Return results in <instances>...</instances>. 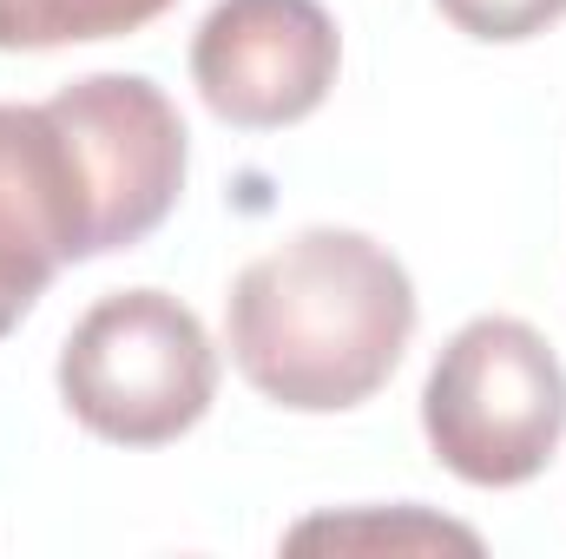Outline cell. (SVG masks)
Instances as JSON below:
<instances>
[{
	"instance_id": "1",
	"label": "cell",
	"mask_w": 566,
	"mask_h": 559,
	"mask_svg": "<svg viewBox=\"0 0 566 559\" xmlns=\"http://www.w3.org/2000/svg\"><path fill=\"white\" fill-rule=\"evenodd\" d=\"M416 336V283L389 244L310 224L251 257L224 296V349L238 376L290 415L363 409Z\"/></svg>"
},
{
	"instance_id": "2",
	"label": "cell",
	"mask_w": 566,
	"mask_h": 559,
	"mask_svg": "<svg viewBox=\"0 0 566 559\" xmlns=\"http://www.w3.org/2000/svg\"><path fill=\"white\" fill-rule=\"evenodd\" d=\"M60 402L113 447H165L218 402V342L165 289L99 296L60 342Z\"/></svg>"
},
{
	"instance_id": "3",
	"label": "cell",
	"mask_w": 566,
	"mask_h": 559,
	"mask_svg": "<svg viewBox=\"0 0 566 559\" xmlns=\"http://www.w3.org/2000/svg\"><path fill=\"white\" fill-rule=\"evenodd\" d=\"M422 434L468 487H527L566 441V369L521 316L461 323L422 382Z\"/></svg>"
},
{
	"instance_id": "4",
	"label": "cell",
	"mask_w": 566,
	"mask_h": 559,
	"mask_svg": "<svg viewBox=\"0 0 566 559\" xmlns=\"http://www.w3.org/2000/svg\"><path fill=\"white\" fill-rule=\"evenodd\" d=\"M46 113L66 133L80 191H86L93 257L145 244L171 218L185 191V165H191L185 119L165 99V86H151L145 73H86L60 86Z\"/></svg>"
},
{
	"instance_id": "5",
	"label": "cell",
	"mask_w": 566,
	"mask_h": 559,
	"mask_svg": "<svg viewBox=\"0 0 566 559\" xmlns=\"http://www.w3.org/2000/svg\"><path fill=\"white\" fill-rule=\"evenodd\" d=\"M343 66V33L323 0H218L191 33V86L238 133L310 119Z\"/></svg>"
},
{
	"instance_id": "6",
	"label": "cell",
	"mask_w": 566,
	"mask_h": 559,
	"mask_svg": "<svg viewBox=\"0 0 566 559\" xmlns=\"http://www.w3.org/2000/svg\"><path fill=\"white\" fill-rule=\"evenodd\" d=\"M86 191L46 106H0V342L66 264H86Z\"/></svg>"
},
{
	"instance_id": "7",
	"label": "cell",
	"mask_w": 566,
	"mask_h": 559,
	"mask_svg": "<svg viewBox=\"0 0 566 559\" xmlns=\"http://www.w3.org/2000/svg\"><path fill=\"white\" fill-rule=\"evenodd\" d=\"M178 0H0V53H46L80 40H119Z\"/></svg>"
},
{
	"instance_id": "8",
	"label": "cell",
	"mask_w": 566,
	"mask_h": 559,
	"mask_svg": "<svg viewBox=\"0 0 566 559\" xmlns=\"http://www.w3.org/2000/svg\"><path fill=\"white\" fill-rule=\"evenodd\" d=\"M283 547L290 553H303V547H349V553H376V547H389V553H434V547H454V553H481V534L461 527V520H441L428 507H389V514L363 507V514H316V520L290 527Z\"/></svg>"
},
{
	"instance_id": "9",
	"label": "cell",
	"mask_w": 566,
	"mask_h": 559,
	"mask_svg": "<svg viewBox=\"0 0 566 559\" xmlns=\"http://www.w3.org/2000/svg\"><path fill=\"white\" fill-rule=\"evenodd\" d=\"M468 40H488V46H514V40H534L547 33L554 20H566V0H434Z\"/></svg>"
}]
</instances>
